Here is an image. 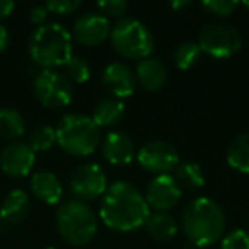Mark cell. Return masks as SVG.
<instances>
[{
	"label": "cell",
	"instance_id": "obj_27",
	"mask_svg": "<svg viewBox=\"0 0 249 249\" xmlns=\"http://www.w3.org/2000/svg\"><path fill=\"white\" fill-rule=\"evenodd\" d=\"M237 2L234 0H205L201 7L217 18H229L237 9Z\"/></svg>",
	"mask_w": 249,
	"mask_h": 249
},
{
	"label": "cell",
	"instance_id": "obj_15",
	"mask_svg": "<svg viewBox=\"0 0 249 249\" xmlns=\"http://www.w3.org/2000/svg\"><path fill=\"white\" fill-rule=\"evenodd\" d=\"M101 152L104 159L114 166H126L135 159V145L128 135L121 132L107 133L101 143Z\"/></svg>",
	"mask_w": 249,
	"mask_h": 249
},
{
	"label": "cell",
	"instance_id": "obj_25",
	"mask_svg": "<svg viewBox=\"0 0 249 249\" xmlns=\"http://www.w3.org/2000/svg\"><path fill=\"white\" fill-rule=\"evenodd\" d=\"M56 143V130L52 126H38L35 132L29 135L28 145L33 149V152H46Z\"/></svg>",
	"mask_w": 249,
	"mask_h": 249
},
{
	"label": "cell",
	"instance_id": "obj_17",
	"mask_svg": "<svg viewBox=\"0 0 249 249\" xmlns=\"http://www.w3.org/2000/svg\"><path fill=\"white\" fill-rule=\"evenodd\" d=\"M31 191L38 200L45 201L46 205H56L62 200L63 188L60 179L50 171H38L31 178Z\"/></svg>",
	"mask_w": 249,
	"mask_h": 249
},
{
	"label": "cell",
	"instance_id": "obj_36",
	"mask_svg": "<svg viewBox=\"0 0 249 249\" xmlns=\"http://www.w3.org/2000/svg\"><path fill=\"white\" fill-rule=\"evenodd\" d=\"M45 249H55V248H45Z\"/></svg>",
	"mask_w": 249,
	"mask_h": 249
},
{
	"label": "cell",
	"instance_id": "obj_31",
	"mask_svg": "<svg viewBox=\"0 0 249 249\" xmlns=\"http://www.w3.org/2000/svg\"><path fill=\"white\" fill-rule=\"evenodd\" d=\"M48 14L50 12L45 5H35V7L31 9V12H29V19H31L33 24L43 26L46 21V18H48Z\"/></svg>",
	"mask_w": 249,
	"mask_h": 249
},
{
	"label": "cell",
	"instance_id": "obj_32",
	"mask_svg": "<svg viewBox=\"0 0 249 249\" xmlns=\"http://www.w3.org/2000/svg\"><path fill=\"white\" fill-rule=\"evenodd\" d=\"M14 2L12 0H0V19H5L14 11Z\"/></svg>",
	"mask_w": 249,
	"mask_h": 249
},
{
	"label": "cell",
	"instance_id": "obj_8",
	"mask_svg": "<svg viewBox=\"0 0 249 249\" xmlns=\"http://www.w3.org/2000/svg\"><path fill=\"white\" fill-rule=\"evenodd\" d=\"M33 90L45 107H65L72 101V82L56 70H43L33 84Z\"/></svg>",
	"mask_w": 249,
	"mask_h": 249
},
{
	"label": "cell",
	"instance_id": "obj_20",
	"mask_svg": "<svg viewBox=\"0 0 249 249\" xmlns=\"http://www.w3.org/2000/svg\"><path fill=\"white\" fill-rule=\"evenodd\" d=\"M124 114V104L123 101L116 99V97H106V99L99 101L92 111V121L97 126H111L116 124L118 121L123 118Z\"/></svg>",
	"mask_w": 249,
	"mask_h": 249
},
{
	"label": "cell",
	"instance_id": "obj_9",
	"mask_svg": "<svg viewBox=\"0 0 249 249\" xmlns=\"http://www.w3.org/2000/svg\"><path fill=\"white\" fill-rule=\"evenodd\" d=\"M140 167L154 176H164L179 164V154L173 143L166 140H152L137 152Z\"/></svg>",
	"mask_w": 249,
	"mask_h": 249
},
{
	"label": "cell",
	"instance_id": "obj_1",
	"mask_svg": "<svg viewBox=\"0 0 249 249\" xmlns=\"http://www.w3.org/2000/svg\"><path fill=\"white\" fill-rule=\"evenodd\" d=\"M99 213L104 225L113 231L132 232L145 224L150 208L140 190L126 181H116L103 195Z\"/></svg>",
	"mask_w": 249,
	"mask_h": 249
},
{
	"label": "cell",
	"instance_id": "obj_24",
	"mask_svg": "<svg viewBox=\"0 0 249 249\" xmlns=\"http://www.w3.org/2000/svg\"><path fill=\"white\" fill-rule=\"evenodd\" d=\"M200 56L201 50L195 41H184L174 50V63L179 70H190L195 63H198Z\"/></svg>",
	"mask_w": 249,
	"mask_h": 249
},
{
	"label": "cell",
	"instance_id": "obj_29",
	"mask_svg": "<svg viewBox=\"0 0 249 249\" xmlns=\"http://www.w3.org/2000/svg\"><path fill=\"white\" fill-rule=\"evenodd\" d=\"M97 9L103 12L104 18H121L128 11V2L124 0H101L97 2Z\"/></svg>",
	"mask_w": 249,
	"mask_h": 249
},
{
	"label": "cell",
	"instance_id": "obj_34",
	"mask_svg": "<svg viewBox=\"0 0 249 249\" xmlns=\"http://www.w3.org/2000/svg\"><path fill=\"white\" fill-rule=\"evenodd\" d=\"M191 2L190 0H183V2H171V7L173 9H184V7H190Z\"/></svg>",
	"mask_w": 249,
	"mask_h": 249
},
{
	"label": "cell",
	"instance_id": "obj_11",
	"mask_svg": "<svg viewBox=\"0 0 249 249\" xmlns=\"http://www.w3.org/2000/svg\"><path fill=\"white\" fill-rule=\"evenodd\" d=\"M181 188L174 181L171 174H164V176H156L145 190V201L149 208H154L156 212H169L178 205L181 198Z\"/></svg>",
	"mask_w": 249,
	"mask_h": 249
},
{
	"label": "cell",
	"instance_id": "obj_13",
	"mask_svg": "<svg viewBox=\"0 0 249 249\" xmlns=\"http://www.w3.org/2000/svg\"><path fill=\"white\" fill-rule=\"evenodd\" d=\"M36 154L26 142H12L0 152V167L7 176L24 178L35 167Z\"/></svg>",
	"mask_w": 249,
	"mask_h": 249
},
{
	"label": "cell",
	"instance_id": "obj_22",
	"mask_svg": "<svg viewBox=\"0 0 249 249\" xmlns=\"http://www.w3.org/2000/svg\"><path fill=\"white\" fill-rule=\"evenodd\" d=\"M227 162L232 169L249 174V132L235 137L227 149Z\"/></svg>",
	"mask_w": 249,
	"mask_h": 249
},
{
	"label": "cell",
	"instance_id": "obj_21",
	"mask_svg": "<svg viewBox=\"0 0 249 249\" xmlns=\"http://www.w3.org/2000/svg\"><path fill=\"white\" fill-rule=\"evenodd\" d=\"M173 178L181 190H198L205 184L203 169L196 162H190V160L178 164L174 167Z\"/></svg>",
	"mask_w": 249,
	"mask_h": 249
},
{
	"label": "cell",
	"instance_id": "obj_14",
	"mask_svg": "<svg viewBox=\"0 0 249 249\" xmlns=\"http://www.w3.org/2000/svg\"><path fill=\"white\" fill-rule=\"evenodd\" d=\"M103 86L107 92L113 94L116 99L133 96L137 89V77L135 72L128 65L120 62H113L104 69L103 72Z\"/></svg>",
	"mask_w": 249,
	"mask_h": 249
},
{
	"label": "cell",
	"instance_id": "obj_5",
	"mask_svg": "<svg viewBox=\"0 0 249 249\" xmlns=\"http://www.w3.org/2000/svg\"><path fill=\"white\" fill-rule=\"evenodd\" d=\"M99 126L86 114H67L56 126V143L70 156H90L99 147Z\"/></svg>",
	"mask_w": 249,
	"mask_h": 249
},
{
	"label": "cell",
	"instance_id": "obj_16",
	"mask_svg": "<svg viewBox=\"0 0 249 249\" xmlns=\"http://www.w3.org/2000/svg\"><path fill=\"white\" fill-rule=\"evenodd\" d=\"M135 77H137V84L143 87L145 90L150 92H156V90L162 89L164 84L167 80V70L160 60L157 58H149L139 62L135 69Z\"/></svg>",
	"mask_w": 249,
	"mask_h": 249
},
{
	"label": "cell",
	"instance_id": "obj_7",
	"mask_svg": "<svg viewBox=\"0 0 249 249\" xmlns=\"http://www.w3.org/2000/svg\"><path fill=\"white\" fill-rule=\"evenodd\" d=\"M198 46L201 53L213 56V58H231L241 50L242 39L237 29L224 22H212L207 24L198 35Z\"/></svg>",
	"mask_w": 249,
	"mask_h": 249
},
{
	"label": "cell",
	"instance_id": "obj_4",
	"mask_svg": "<svg viewBox=\"0 0 249 249\" xmlns=\"http://www.w3.org/2000/svg\"><path fill=\"white\" fill-rule=\"evenodd\" d=\"M56 229L67 244L73 248L89 244L97 232V217L94 210L80 200L60 205L56 212Z\"/></svg>",
	"mask_w": 249,
	"mask_h": 249
},
{
	"label": "cell",
	"instance_id": "obj_12",
	"mask_svg": "<svg viewBox=\"0 0 249 249\" xmlns=\"http://www.w3.org/2000/svg\"><path fill=\"white\" fill-rule=\"evenodd\" d=\"M111 35L109 19L99 12H86L73 22V38L82 46H97Z\"/></svg>",
	"mask_w": 249,
	"mask_h": 249
},
{
	"label": "cell",
	"instance_id": "obj_23",
	"mask_svg": "<svg viewBox=\"0 0 249 249\" xmlns=\"http://www.w3.org/2000/svg\"><path fill=\"white\" fill-rule=\"evenodd\" d=\"M26 130L24 118L12 107H0V137L4 139H19Z\"/></svg>",
	"mask_w": 249,
	"mask_h": 249
},
{
	"label": "cell",
	"instance_id": "obj_33",
	"mask_svg": "<svg viewBox=\"0 0 249 249\" xmlns=\"http://www.w3.org/2000/svg\"><path fill=\"white\" fill-rule=\"evenodd\" d=\"M9 45V31L0 24V53L4 52Z\"/></svg>",
	"mask_w": 249,
	"mask_h": 249
},
{
	"label": "cell",
	"instance_id": "obj_18",
	"mask_svg": "<svg viewBox=\"0 0 249 249\" xmlns=\"http://www.w3.org/2000/svg\"><path fill=\"white\" fill-rule=\"evenodd\" d=\"M29 213V196L22 190H12L0 205V218L7 224H19Z\"/></svg>",
	"mask_w": 249,
	"mask_h": 249
},
{
	"label": "cell",
	"instance_id": "obj_2",
	"mask_svg": "<svg viewBox=\"0 0 249 249\" xmlns=\"http://www.w3.org/2000/svg\"><path fill=\"white\" fill-rule=\"evenodd\" d=\"M183 232L195 248L212 246L225 232V213L210 198H196L183 210Z\"/></svg>",
	"mask_w": 249,
	"mask_h": 249
},
{
	"label": "cell",
	"instance_id": "obj_35",
	"mask_svg": "<svg viewBox=\"0 0 249 249\" xmlns=\"http://www.w3.org/2000/svg\"><path fill=\"white\" fill-rule=\"evenodd\" d=\"M242 5H244V7H246V9H248V11H249V2H244V4H242Z\"/></svg>",
	"mask_w": 249,
	"mask_h": 249
},
{
	"label": "cell",
	"instance_id": "obj_6",
	"mask_svg": "<svg viewBox=\"0 0 249 249\" xmlns=\"http://www.w3.org/2000/svg\"><path fill=\"white\" fill-rule=\"evenodd\" d=\"M111 45L118 55L128 60H145L154 52V36L143 22L123 18L111 28Z\"/></svg>",
	"mask_w": 249,
	"mask_h": 249
},
{
	"label": "cell",
	"instance_id": "obj_19",
	"mask_svg": "<svg viewBox=\"0 0 249 249\" xmlns=\"http://www.w3.org/2000/svg\"><path fill=\"white\" fill-rule=\"evenodd\" d=\"M147 234L150 235L156 241H169L176 235L178 232V224L169 213L166 212H154V213H149L145 224Z\"/></svg>",
	"mask_w": 249,
	"mask_h": 249
},
{
	"label": "cell",
	"instance_id": "obj_30",
	"mask_svg": "<svg viewBox=\"0 0 249 249\" xmlns=\"http://www.w3.org/2000/svg\"><path fill=\"white\" fill-rule=\"evenodd\" d=\"M80 5H82L80 0H50L45 4V7L48 9V12H53V14L67 16L75 12Z\"/></svg>",
	"mask_w": 249,
	"mask_h": 249
},
{
	"label": "cell",
	"instance_id": "obj_3",
	"mask_svg": "<svg viewBox=\"0 0 249 249\" xmlns=\"http://www.w3.org/2000/svg\"><path fill=\"white\" fill-rule=\"evenodd\" d=\"M29 55L45 70L65 67L72 58V35L56 22L39 26L29 38Z\"/></svg>",
	"mask_w": 249,
	"mask_h": 249
},
{
	"label": "cell",
	"instance_id": "obj_26",
	"mask_svg": "<svg viewBox=\"0 0 249 249\" xmlns=\"http://www.w3.org/2000/svg\"><path fill=\"white\" fill-rule=\"evenodd\" d=\"M65 70H67V79H69L70 82H75V84L87 82L90 77L89 63H87L84 58H80V56L72 55V58L67 62Z\"/></svg>",
	"mask_w": 249,
	"mask_h": 249
},
{
	"label": "cell",
	"instance_id": "obj_10",
	"mask_svg": "<svg viewBox=\"0 0 249 249\" xmlns=\"http://www.w3.org/2000/svg\"><path fill=\"white\" fill-rule=\"evenodd\" d=\"M70 190L80 201L96 200L107 190L106 174L94 162L80 164L70 176Z\"/></svg>",
	"mask_w": 249,
	"mask_h": 249
},
{
	"label": "cell",
	"instance_id": "obj_28",
	"mask_svg": "<svg viewBox=\"0 0 249 249\" xmlns=\"http://www.w3.org/2000/svg\"><path fill=\"white\" fill-rule=\"evenodd\" d=\"M222 249H249V231L237 229L222 239Z\"/></svg>",
	"mask_w": 249,
	"mask_h": 249
}]
</instances>
